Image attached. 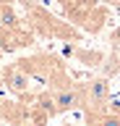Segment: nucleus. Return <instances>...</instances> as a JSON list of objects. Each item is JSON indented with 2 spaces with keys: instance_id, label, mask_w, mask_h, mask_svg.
I'll return each mask as SVG.
<instances>
[{
  "instance_id": "7ed1b4c3",
  "label": "nucleus",
  "mask_w": 120,
  "mask_h": 126,
  "mask_svg": "<svg viewBox=\"0 0 120 126\" xmlns=\"http://www.w3.org/2000/svg\"><path fill=\"white\" fill-rule=\"evenodd\" d=\"M3 81L8 84V89L13 94H26V92H29V87H32V76H29L18 63H16V66L3 68Z\"/></svg>"
},
{
  "instance_id": "39448f33",
  "label": "nucleus",
  "mask_w": 120,
  "mask_h": 126,
  "mask_svg": "<svg viewBox=\"0 0 120 126\" xmlns=\"http://www.w3.org/2000/svg\"><path fill=\"white\" fill-rule=\"evenodd\" d=\"M63 126H76V124H63Z\"/></svg>"
},
{
  "instance_id": "f257e3e1",
  "label": "nucleus",
  "mask_w": 120,
  "mask_h": 126,
  "mask_svg": "<svg viewBox=\"0 0 120 126\" xmlns=\"http://www.w3.org/2000/svg\"><path fill=\"white\" fill-rule=\"evenodd\" d=\"M84 89V108H86V116L91 113H104L107 110V102H110V81L104 76H97L86 84H81Z\"/></svg>"
},
{
  "instance_id": "f03ea898",
  "label": "nucleus",
  "mask_w": 120,
  "mask_h": 126,
  "mask_svg": "<svg viewBox=\"0 0 120 126\" xmlns=\"http://www.w3.org/2000/svg\"><path fill=\"white\" fill-rule=\"evenodd\" d=\"M50 94H52V102H55L57 113H68V110L84 108V89H81V84H73V81L55 84Z\"/></svg>"
},
{
  "instance_id": "20e7f679",
  "label": "nucleus",
  "mask_w": 120,
  "mask_h": 126,
  "mask_svg": "<svg viewBox=\"0 0 120 126\" xmlns=\"http://www.w3.org/2000/svg\"><path fill=\"white\" fill-rule=\"evenodd\" d=\"M86 126H120V116L115 113H91L86 116Z\"/></svg>"
}]
</instances>
